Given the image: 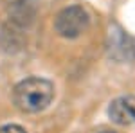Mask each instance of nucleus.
<instances>
[{
  "label": "nucleus",
  "mask_w": 135,
  "mask_h": 133,
  "mask_svg": "<svg viewBox=\"0 0 135 133\" xmlns=\"http://www.w3.org/2000/svg\"><path fill=\"white\" fill-rule=\"evenodd\" d=\"M54 97V85L43 77H27L15 86L13 101L23 113H38L51 104Z\"/></svg>",
  "instance_id": "obj_1"
},
{
  "label": "nucleus",
  "mask_w": 135,
  "mask_h": 133,
  "mask_svg": "<svg viewBox=\"0 0 135 133\" xmlns=\"http://www.w3.org/2000/svg\"><path fill=\"white\" fill-rule=\"evenodd\" d=\"M88 23H90L88 13L79 6H70L60 11V14L54 20V27L60 36L72 40V38L81 36L88 29Z\"/></svg>",
  "instance_id": "obj_2"
},
{
  "label": "nucleus",
  "mask_w": 135,
  "mask_h": 133,
  "mask_svg": "<svg viewBox=\"0 0 135 133\" xmlns=\"http://www.w3.org/2000/svg\"><path fill=\"white\" fill-rule=\"evenodd\" d=\"M108 117L119 126L135 124V95H123L110 102Z\"/></svg>",
  "instance_id": "obj_3"
},
{
  "label": "nucleus",
  "mask_w": 135,
  "mask_h": 133,
  "mask_svg": "<svg viewBox=\"0 0 135 133\" xmlns=\"http://www.w3.org/2000/svg\"><path fill=\"white\" fill-rule=\"evenodd\" d=\"M0 133H27V131L22 126H18V124H7V126L0 128Z\"/></svg>",
  "instance_id": "obj_4"
},
{
  "label": "nucleus",
  "mask_w": 135,
  "mask_h": 133,
  "mask_svg": "<svg viewBox=\"0 0 135 133\" xmlns=\"http://www.w3.org/2000/svg\"><path fill=\"white\" fill-rule=\"evenodd\" d=\"M101 133H114V131H101Z\"/></svg>",
  "instance_id": "obj_5"
}]
</instances>
